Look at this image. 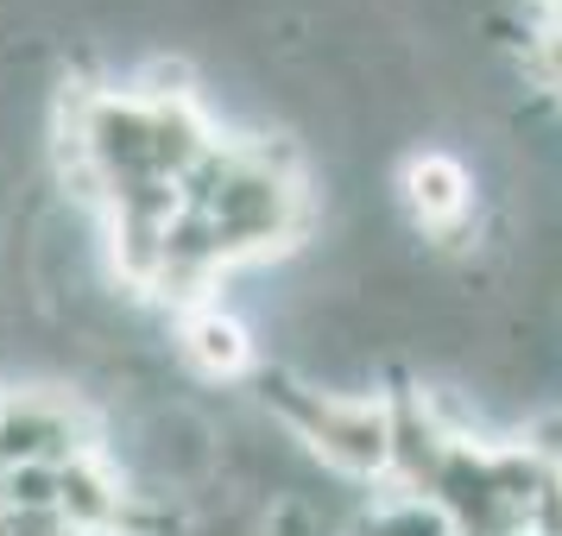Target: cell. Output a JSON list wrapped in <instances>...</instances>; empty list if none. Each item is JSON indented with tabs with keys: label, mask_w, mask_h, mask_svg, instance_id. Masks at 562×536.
Wrapping results in <instances>:
<instances>
[{
	"label": "cell",
	"mask_w": 562,
	"mask_h": 536,
	"mask_svg": "<svg viewBox=\"0 0 562 536\" xmlns=\"http://www.w3.org/2000/svg\"><path fill=\"white\" fill-rule=\"evenodd\" d=\"M266 410L291 442H304L323 467L348 480H373L392 467V404L348 398L316 379H266Z\"/></svg>",
	"instance_id": "6da1fadb"
},
{
	"label": "cell",
	"mask_w": 562,
	"mask_h": 536,
	"mask_svg": "<svg viewBox=\"0 0 562 536\" xmlns=\"http://www.w3.org/2000/svg\"><path fill=\"white\" fill-rule=\"evenodd\" d=\"M95 448L77 391L64 385H13L0 391V467H64Z\"/></svg>",
	"instance_id": "7a4b0ae2"
},
{
	"label": "cell",
	"mask_w": 562,
	"mask_h": 536,
	"mask_svg": "<svg viewBox=\"0 0 562 536\" xmlns=\"http://www.w3.org/2000/svg\"><path fill=\"white\" fill-rule=\"evenodd\" d=\"M398 183H405V208L417 215V228L436 233L442 247H456V233L474 215V178H468V164L449 152H417Z\"/></svg>",
	"instance_id": "3957f363"
},
{
	"label": "cell",
	"mask_w": 562,
	"mask_h": 536,
	"mask_svg": "<svg viewBox=\"0 0 562 536\" xmlns=\"http://www.w3.org/2000/svg\"><path fill=\"white\" fill-rule=\"evenodd\" d=\"M178 354L196 379H240L254 366V334L222 304H190L178 329Z\"/></svg>",
	"instance_id": "277c9868"
},
{
	"label": "cell",
	"mask_w": 562,
	"mask_h": 536,
	"mask_svg": "<svg viewBox=\"0 0 562 536\" xmlns=\"http://www.w3.org/2000/svg\"><path fill=\"white\" fill-rule=\"evenodd\" d=\"M537 64H543V82H550V89H562V20L537 38Z\"/></svg>",
	"instance_id": "5b68a950"
}]
</instances>
